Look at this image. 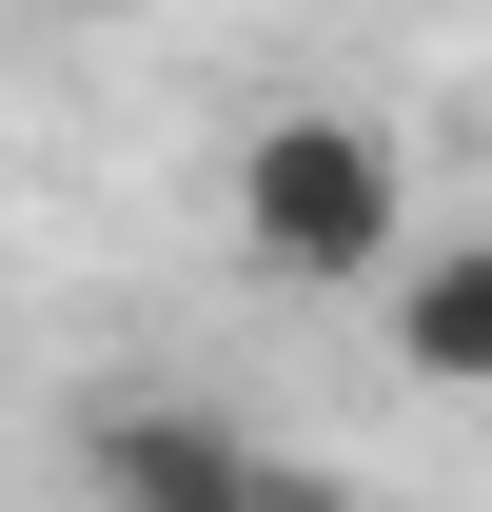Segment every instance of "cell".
Wrapping results in <instances>:
<instances>
[{"label":"cell","instance_id":"1","mask_svg":"<svg viewBox=\"0 0 492 512\" xmlns=\"http://www.w3.org/2000/svg\"><path fill=\"white\" fill-rule=\"evenodd\" d=\"M217 217H237L256 276H296V296H374L394 256H414V158L374 119H335V99H296V119H256L237 158H217Z\"/></svg>","mask_w":492,"mask_h":512},{"label":"cell","instance_id":"2","mask_svg":"<svg viewBox=\"0 0 492 512\" xmlns=\"http://www.w3.org/2000/svg\"><path fill=\"white\" fill-rule=\"evenodd\" d=\"M79 473H99V493H158V512H217V493H256L276 453H256L217 394H99V414H79Z\"/></svg>","mask_w":492,"mask_h":512},{"label":"cell","instance_id":"3","mask_svg":"<svg viewBox=\"0 0 492 512\" xmlns=\"http://www.w3.org/2000/svg\"><path fill=\"white\" fill-rule=\"evenodd\" d=\"M374 335H394L414 394H492V237H414L374 276Z\"/></svg>","mask_w":492,"mask_h":512}]
</instances>
